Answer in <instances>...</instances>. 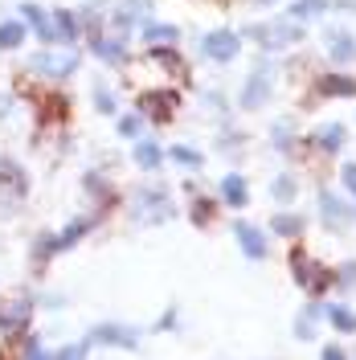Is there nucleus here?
<instances>
[{
	"mask_svg": "<svg viewBox=\"0 0 356 360\" xmlns=\"http://www.w3.org/2000/svg\"><path fill=\"white\" fill-rule=\"evenodd\" d=\"M291 274H295V283L303 287L307 295H324L328 287H332V270L328 266H319V262H312L307 254H291Z\"/></svg>",
	"mask_w": 356,
	"mask_h": 360,
	"instance_id": "nucleus-1",
	"label": "nucleus"
},
{
	"mask_svg": "<svg viewBox=\"0 0 356 360\" xmlns=\"http://www.w3.org/2000/svg\"><path fill=\"white\" fill-rule=\"evenodd\" d=\"M254 37L267 45V49H287V45L303 41V21H270V25H258L254 29Z\"/></svg>",
	"mask_w": 356,
	"mask_h": 360,
	"instance_id": "nucleus-2",
	"label": "nucleus"
},
{
	"mask_svg": "<svg viewBox=\"0 0 356 360\" xmlns=\"http://www.w3.org/2000/svg\"><path fill=\"white\" fill-rule=\"evenodd\" d=\"M29 315H33V303L29 299H0V328L4 332H21L25 323H29Z\"/></svg>",
	"mask_w": 356,
	"mask_h": 360,
	"instance_id": "nucleus-3",
	"label": "nucleus"
},
{
	"mask_svg": "<svg viewBox=\"0 0 356 360\" xmlns=\"http://www.w3.org/2000/svg\"><path fill=\"white\" fill-rule=\"evenodd\" d=\"M33 70L45 74V78H66V74L78 70V58L74 53H37L33 58Z\"/></svg>",
	"mask_w": 356,
	"mask_h": 360,
	"instance_id": "nucleus-4",
	"label": "nucleus"
},
{
	"mask_svg": "<svg viewBox=\"0 0 356 360\" xmlns=\"http://www.w3.org/2000/svg\"><path fill=\"white\" fill-rule=\"evenodd\" d=\"M238 45H242V41H238L234 33L217 29V33H209V37H205V45H201V49H205L213 62H234V58H238Z\"/></svg>",
	"mask_w": 356,
	"mask_h": 360,
	"instance_id": "nucleus-5",
	"label": "nucleus"
},
{
	"mask_svg": "<svg viewBox=\"0 0 356 360\" xmlns=\"http://www.w3.org/2000/svg\"><path fill=\"white\" fill-rule=\"evenodd\" d=\"M139 111L148 115V119H156V123H164V119H172V111H177V94L152 90V94H144V98H139Z\"/></svg>",
	"mask_w": 356,
	"mask_h": 360,
	"instance_id": "nucleus-6",
	"label": "nucleus"
},
{
	"mask_svg": "<svg viewBox=\"0 0 356 360\" xmlns=\"http://www.w3.org/2000/svg\"><path fill=\"white\" fill-rule=\"evenodd\" d=\"M168 213H172V205H168V193L164 188H144L139 193V217L144 221H160Z\"/></svg>",
	"mask_w": 356,
	"mask_h": 360,
	"instance_id": "nucleus-7",
	"label": "nucleus"
},
{
	"mask_svg": "<svg viewBox=\"0 0 356 360\" xmlns=\"http://www.w3.org/2000/svg\"><path fill=\"white\" fill-rule=\"evenodd\" d=\"M234 233H238V242H242L246 258H254V262H262V258H267V238H262L254 225H246V221H242L238 229H234Z\"/></svg>",
	"mask_w": 356,
	"mask_h": 360,
	"instance_id": "nucleus-8",
	"label": "nucleus"
},
{
	"mask_svg": "<svg viewBox=\"0 0 356 360\" xmlns=\"http://www.w3.org/2000/svg\"><path fill=\"white\" fill-rule=\"evenodd\" d=\"M98 344H115V348H135L139 344V336L135 332H127V328H119V323H103V328H94V336Z\"/></svg>",
	"mask_w": 356,
	"mask_h": 360,
	"instance_id": "nucleus-9",
	"label": "nucleus"
},
{
	"mask_svg": "<svg viewBox=\"0 0 356 360\" xmlns=\"http://www.w3.org/2000/svg\"><path fill=\"white\" fill-rule=\"evenodd\" d=\"M267 94H270V78L258 70V74L246 82V90H242V107H250V111H254V107H262V103H267Z\"/></svg>",
	"mask_w": 356,
	"mask_h": 360,
	"instance_id": "nucleus-10",
	"label": "nucleus"
},
{
	"mask_svg": "<svg viewBox=\"0 0 356 360\" xmlns=\"http://www.w3.org/2000/svg\"><path fill=\"white\" fill-rule=\"evenodd\" d=\"M49 25H53V41H74V37H78V17L66 13V8H62V13H53Z\"/></svg>",
	"mask_w": 356,
	"mask_h": 360,
	"instance_id": "nucleus-11",
	"label": "nucleus"
},
{
	"mask_svg": "<svg viewBox=\"0 0 356 360\" xmlns=\"http://www.w3.org/2000/svg\"><path fill=\"white\" fill-rule=\"evenodd\" d=\"M319 213H324V221L336 225V229H340V225L348 221V209H344V205L336 201L332 193H319Z\"/></svg>",
	"mask_w": 356,
	"mask_h": 360,
	"instance_id": "nucleus-12",
	"label": "nucleus"
},
{
	"mask_svg": "<svg viewBox=\"0 0 356 360\" xmlns=\"http://www.w3.org/2000/svg\"><path fill=\"white\" fill-rule=\"evenodd\" d=\"M270 229L283 233V238H299V233H303V217H299V213H274V217H270Z\"/></svg>",
	"mask_w": 356,
	"mask_h": 360,
	"instance_id": "nucleus-13",
	"label": "nucleus"
},
{
	"mask_svg": "<svg viewBox=\"0 0 356 360\" xmlns=\"http://www.w3.org/2000/svg\"><path fill=\"white\" fill-rule=\"evenodd\" d=\"M324 94H340V98H352L356 94V78H348V74H328L324 82Z\"/></svg>",
	"mask_w": 356,
	"mask_h": 360,
	"instance_id": "nucleus-14",
	"label": "nucleus"
},
{
	"mask_svg": "<svg viewBox=\"0 0 356 360\" xmlns=\"http://www.w3.org/2000/svg\"><path fill=\"white\" fill-rule=\"evenodd\" d=\"M25 21L37 29V37H42V41H53V25H49V17H45L37 4H25Z\"/></svg>",
	"mask_w": 356,
	"mask_h": 360,
	"instance_id": "nucleus-15",
	"label": "nucleus"
},
{
	"mask_svg": "<svg viewBox=\"0 0 356 360\" xmlns=\"http://www.w3.org/2000/svg\"><path fill=\"white\" fill-rule=\"evenodd\" d=\"M222 197H225V205H234V209L246 205V197H250V193H246V180L242 176H225L222 180Z\"/></svg>",
	"mask_w": 356,
	"mask_h": 360,
	"instance_id": "nucleus-16",
	"label": "nucleus"
},
{
	"mask_svg": "<svg viewBox=\"0 0 356 360\" xmlns=\"http://www.w3.org/2000/svg\"><path fill=\"white\" fill-rule=\"evenodd\" d=\"M328 53H332L336 62H348V58L356 53V41L348 37V33H332V37H328Z\"/></svg>",
	"mask_w": 356,
	"mask_h": 360,
	"instance_id": "nucleus-17",
	"label": "nucleus"
},
{
	"mask_svg": "<svg viewBox=\"0 0 356 360\" xmlns=\"http://www.w3.org/2000/svg\"><path fill=\"white\" fill-rule=\"evenodd\" d=\"M90 225H94V221H90V217H78V221H74V225H66V229H62V238H53V246H58V250L74 246V242H78V238L87 233Z\"/></svg>",
	"mask_w": 356,
	"mask_h": 360,
	"instance_id": "nucleus-18",
	"label": "nucleus"
},
{
	"mask_svg": "<svg viewBox=\"0 0 356 360\" xmlns=\"http://www.w3.org/2000/svg\"><path fill=\"white\" fill-rule=\"evenodd\" d=\"M160 160H164V152H160L156 143H135V164H139V168L152 172V168H160Z\"/></svg>",
	"mask_w": 356,
	"mask_h": 360,
	"instance_id": "nucleus-19",
	"label": "nucleus"
},
{
	"mask_svg": "<svg viewBox=\"0 0 356 360\" xmlns=\"http://www.w3.org/2000/svg\"><path fill=\"white\" fill-rule=\"evenodd\" d=\"M25 41V25L21 21H4L0 25V49H17Z\"/></svg>",
	"mask_w": 356,
	"mask_h": 360,
	"instance_id": "nucleus-20",
	"label": "nucleus"
},
{
	"mask_svg": "<svg viewBox=\"0 0 356 360\" xmlns=\"http://www.w3.org/2000/svg\"><path fill=\"white\" fill-rule=\"evenodd\" d=\"M315 143L324 148V152H340V143H344V127L332 123V127H324V131L315 135Z\"/></svg>",
	"mask_w": 356,
	"mask_h": 360,
	"instance_id": "nucleus-21",
	"label": "nucleus"
},
{
	"mask_svg": "<svg viewBox=\"0 0 356 360\" xmlns=\"http://www.w3.org/2000/svg\"><path fill=\"white\" fill-rule=\"evenodd\" d=\"M328 8V0H299V4H291V17L295 21H307V17H319Z\"/></svg>",
	"mask_w": 356,
	"mask_h": 360,
	"instance_id": "nucleus-22",
	"label": "nucleus"
},
{
	"mask_svg": "<svg viewBox=\"0 0 356 360\" xmlns=\"http://www.w3.org/2000/svg\"><path fill=\"white\" fill-rule=\"evenodd\" d=\"M94 53H98L103 62H123V45L107 41V37H94Z\"/></svg>",
	"mask_w": 356,
	"mask_h": 360,
	"instance_id": "nucleus-23",
	"label": "nucleus"
},
{
	"mask_svg": "<svg viewBox=\"0 0 356 360\" xmlns=\"http://www.w3.org/2000/svg\"><path fill=\"white\" fill-rule=\"evenodd\" d=\"M148 8H152V0H127V4L119 8V21L132 25L135 17H148Z\"/></svg>",
	"mask_w": 356,
	"mask_h": 360,
	"instance_id": "nucleus-24",
	"label": "nucleus"
},
{
	"mask_svg": "<svg viewBox=\"0 0 356 360\" xmlns=\"http://www.w3.org/2000/svg\"><path fill=\"white\" fill-rule=\"evenodd\" d=\"M328 319H332L340 332H356V315L348 311V307H340V303H336V307H328Z\"/></svg>",
	"mask_w": 356,
	"mask_h": 360,
	"instance_id": "nucleus-25",
	"label": "nucleus"
},
{
	"mask_svg": "<svg viewBox=\"0 0 356 360\" xmlns=\"http://www.w3.org/2000/svg\"><path fill=\"white\" fill-rule=\"evenodd\" d=\"M177 29H172V25H152V29H148V41L152 45H177Z\"/></svg>",
	"mask_w": 356,
	"mask_h": 360,
	"instance_id": "nucleus-26",
	"label": "nucleus"
},
{
	"mask_svg": "<svg viewBox=\"0 0 356 360\" xmlns=\"http://www.w3.org/2000/svg\"><path fill=\"white\" fill-rule=\"evenodd\" d=\"M0 180H4V184H13L17 193H25V176L17 172V164H8V160H0Z\"/></svg>",
	"mask_w": 356,
	"mask_h": 360,
	"instance_id": "nucleus-27",
	"label": "nucleus"
},
{
	"mask_svg": "<svg viewBox=\"0 0 356 360\" xmlns=\"http://www.w3.org/2000/svg\"><path fill=\"white\" fill-rule=\"evenodd\" d=\"M270 193H274L279 201H291V197H295V176H279L270 184Z\"/></svg>",
	"mask_w": 356,
	"mask_h": 360,
	"instance_id": "nucleus-28",
	"label": "nucleus"
},
{
	"mask_svg": "<svg viewBox=\"0 0 356 360\" xmlns=\"http://www.w3.org/2000/svg\"><path fill=\"white\" fill-rule=\"evenodd\" d=\"M139 127H144V119H139V115H123V119H119V135H139Z\"/></svg>",
	"mask_w": 356,
	"mask_h": 360,
	"instance_id": "nucleus-29",
	"label": "nucleus"
},
{
	"mask_svg": "<svg viewBox=\"0 0 356 360\" xmlns=\"http://www.w3.org/2000/svg\"><path fill=\"white\" fill-rule=\"evenodd\" d=\"M193 221H197V225H209V221H213V205L205 201V197L193 205Z\"/></svg>",
	"mask_w": 356,
	"mask_h": 360,
	"instance_id": "nucleus-30",
	"label": "nucleus"
},
{
	"mask_svg": "<svg viewBox=\"0 0 356 360\" xmlns=\"http://www.w3.org/2000/svg\"><path fill=\"white\" fill-rule=\"evenodd\" d=\"M168 156L177 160V164H189V168H197V164H201V156H197V152H193V148H172Z\"/></svg>",
	"mask_w": 356,
	"mask_h": 360,
	"instance_id": "nucleus-31",
	"label": "nucleus"
},
{
	"mask_svg": "<svg viewBox=\"0 0 356 360\" xmlns=\"http://www.w3.org/2000/svg\"><path fill=\"white\" fill-rule=\"evenodd\" d=\"M87 356V344H74V348H62V352H53L49 360H82Z\"/></svg>",
	"mask_w": 356,
	"mask_h": 360,
	"instance_id": "nucleus-32",
	"label": "nucleus"
},
{
	"mask_svg": "<svg viewBox=\"0 0 356 360\" xmlns=\"http://www.w3.org/2000/svg\"><path fill=\"white\" fill-rule=\"evenodd\" d=\"M291 123H279V127H274V143H279V148H287V143H291Z\"/></svg>",
	"mask_w": 356,
	"mask_h": 360,
	"instance_id": "nucleus-33",
	"label": "nucleus"
},
{
	"mask_svg": "<svg viewBox=\"0 0 356 360\" xmlns=\"http://www.w3.org/2000/svg\"><path fill=\"white\" fill-rule=\"evenodd\" d=\"M344 184H348V193H356V164L344 168Z\"/></svg>",
	"mask_w": 356,
	"mask_h": 360,
	"instance_id": "nucleus-34",
	"label": "nucleus"
},
{
	"mask_svg": "<svg viewBox=\"0 0 356 360\" xmlns=\"http://www.w3.org/2000/svg\"><path fill=\"white\" fill-rule=\"evenodd\" d=\"M98 111H103V115H111V111H115L111 94H103V90H98Z\"/></svg>",
	"mask_w": 356,
	"mask_h": 360,
	"instance_id": "nucleus-35",
	"label": "nucleus"
},
{
	"mask_svg": "<svg viewBox=\"0 0 356 360\" xmlns=\"http://www.w3.org/2000/svg\"><path fill=\"white\" fill-rule=\"evenodd\" d=\"M324 360H348V356H344L340 348H332V344H328V348H324Z\"/></svg>",
	"mask_w": 356,
	"mask_h": 360,
	"instance_id": "nucleus-36",
	"label": "nucleus"
},
{
	"mask_svg": "<svg viewBox=\"0 0 356 360\" xmlns=\"http://www.w3.org/2000/svg\"><path fill=\"white\" fill-rule=\"evenodd\" d=\"M340 278H344V283H348V287H352V283H356V262H348V270H344V274H340Z\"/></svg>",
	"mask_w": 356,
	"mask_h": 360,
	"instance_id": "nucleus-37",
	"label": "nucleus"
}]
</instances>
